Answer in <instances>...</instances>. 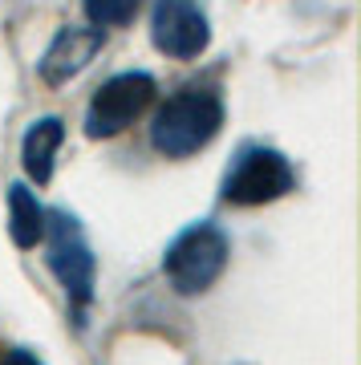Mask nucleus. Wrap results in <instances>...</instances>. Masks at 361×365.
I'll return each mask as SVG.
<instances>
[{"instance_id": "obj_1", "label": "nucleus", "mask_w": 361, "mask_h": 365, "mask_svg": "<svg viewBox=\"0 0 361 365\" xmlns=\"http://www.w3.org/2000/svg\"><path fill=\"white\" fill-rule=\"evenodd\" d=\"M223 126V102L211 86H183L151 118V146L163 158H187L203 150Z\"/></svg>"}, {"instance_id": "obj_2", "label": "nucleus", "mask_w": 361, "mask_h": 365, "mask_svg": "<svg viewBox=\"0 0 361 365\" xmlns=\"http://www.w3.org/2000/svg\"><path fill=\"white\" fill-rule=\"evenodd\" d=\"M45 252H49V268L57 276V284L65 288V300H69V309L73 317H86L93 300V252H90V240L81 232L78 215H69V211H45Z\"/></svg>"}, {"instance_id": "obj_3", "label": "nucleus", "mask_w": 361, "mask_h": 365, "mask_svg": "<svg viewBox=\"0 0 361 365\" xmlns=\"http://www.w3.org/2000/svg\"><path fill=\"white\" fill-rule=\"evenodd\" d=\"M228 256H232V244L215 223H191L187 232L171 240L167 256H163V272L179 297H199L223 276Z\"/></svg>"}, {"instance_id": "obj_4", "label": "nucleus", "mask_w": 361, "mask_h": 365, "mask_svg": "<svg viewBox=\"0 0 361 365\" xmlns=\"http://www.w3.org/2000/svg\"><path fill=\"white\" fill-rule=\"evenodd\" d=\"M293 187H297V170H293V163L280 150L244 146L235 155V163L228 167V175H223L220 195L232 207H264V203L284 199Z\"/></svg>"}, {"instance_id": "obj_5", "label": "nucleus", "mask_w": 361, "mask_h": 365, "mask_svg": "<svg viewBox=\"0 0 361 365\" xmlns=\"http://www.w3.org/2000/svg\"><path fill=\"white\" fill-rule=\"evenodd\" d=\"M155 78L142 73V69H126V73H114L106 78L98 90H93L90 106H86V134L90 138H114L126 126H134V118L155 102Z\"/></svg>"}, {"instance_id": "obj_6", "label": "nucleus", "mask_w": 361, "mask_h": 365, "mask_svg": "<svg viewBox=\"0 0 361 365\" xmlns=\"http://www.w3.org/2000/svg\"><path fill=\"white\" fill-rule=\"evenodd\" d=\"M151 41L175 61H191L211 45V25L199 0H155L151 9Z\"/></svg>"}, {"instance_id": "obj_7", "label": "nucleus", "mask_w": 361, "mask_h": 365, "mask_svg": "<svg viewBox=\"0 0 361 365\" xmlns=\"http://www.w3.org/2000/svg\"><path fill=\"white\" fill-rule=\"evenodd\" d=\"M102 45H106L102 29H90V25H65V29H57V37L49 41V49L41 53V61H37L41 81H49V86H65V81H73L81 69L102 53Z\"/></svg>"}, {"instance_id": "obj_8", "label": "nucleus", "mask_w": 361, "mask_h": 365, "mask_svg": "<svg viewBox=\"0 0 361 365\" xmlns=\"http://www.w3.org/2000/svg\"><path fill=\"white\" fill-rule=\"evenodd\" d=\"M65 143V122L61 118H37L21 138V167L33 182H49L53 179V163L57 150Z\"/></svg>"}, {"instance_id": "obj_9", "label": "nucleus", "mask_w": 361, "mask_h": 365, "mask_svg": "<svg viewBox=\"0 0 361 365\" xmlns=\"http://www.w3.org/2000/svg\"><path fill=\"white\" fill-rule=\"evenodd\" d=\"M9 235H13L16 248H37L41 235H45V207L25 182L9 187Z\"/></svg>"}, {"instance_id": "obj_10", "label": "nucleus", "mask_w": 361, "mask_h": 365, "mask_svg": "<svg viewBox=\"0 0 361 365\" xmlns=\"http://www.w3.org/2000/svg\"><path fill=\"white\" fill-rule=\"evenodd\" d=\"M86 4V16H90V29H122L130 16L138 13L142 0H81Z\"/></svg>"}, {"instance_id": "obj_11", "label": "nucleus", "mask_w": 361, "mask_h": 365, "mask_svg": "<svg viewBox=\"0 0 361 365\" xmlns=\"http://www.w3.org/2000/svg\"><path fill=\"white\" fill-rule=\"evenodd\" d=\"M0 365H45V361H41L37 353H29V349H9Z\"/></svg>"}]
</instances>
